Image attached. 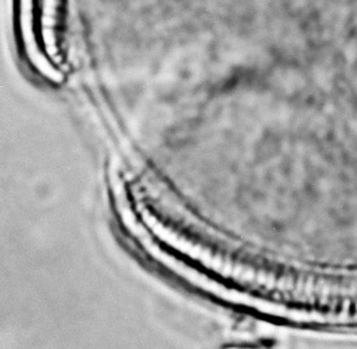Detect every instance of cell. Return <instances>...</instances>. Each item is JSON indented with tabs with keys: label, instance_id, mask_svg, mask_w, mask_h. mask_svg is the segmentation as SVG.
Wrapping results in <instances>:
<instances>
[]
</instances>
